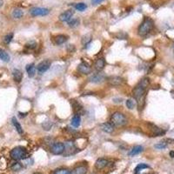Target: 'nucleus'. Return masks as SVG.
<instances>
[{
    "instance_id": "f257e3e1",
    "label": "nucleus",
    "mask_w": 174,
    "mask_h": 174,
    "mask_svg": "<svg viewBox=\"0 0 174 174\" xmlns=\"http://www.w3.org/2000/svg\"><path fill=\"white\" fill-rule=\"evenodd\" d=\"M150 85V79L148 78H144L133 89L132 93L133 97L137 101L138 109H142L145 105V96H146V90Z\"/></svg>"
},
{
    "instance_id": "f03ea898",
    "label": "nucleus",
    "mask_w": 174,
    "mask_h": 174,
    "mask_svg": "<svg viewBox=\"0 0 174 174\" xmlns=\"http://www.w3.org/2000/svg\"><path fill=\"white\" fill-rule=\"evenodd\" d=\"M153 25H154V23H153L152 19L150 17H145L138 27V31L139 36H141V37L146 36L152 30Z\"/></svg>"
},
{
    "instance_id": "7ed1b4c3",
    "label": "nucleus",
    "mask_w": 174,
    "mask_h": 174,
    "mask_svg": "<svg viewBox=\"0 0 174 174\" xmlns=\"http://www.w3.org/2000/svg\"><path fill=\"white\" fill-rule=\"evenodd\" d=\"M10 157L14 160L25 159L27 158V151L23 146H17L10 151Z\"/></svg>"
},
{
    "instance_id": "20e7f679",
    "label": "nucleus",
    "mask_w": 174,
    "mask_h": 174,
    "mask_svg": "<svg viewBox=\"0 0 174 174\" xmlns=\"http://www.w3.org/2000/svg\"><path fill=\"white\" fill-rule=\"evenodd\" d=\"M111 123L114 126H123L127 123V119L123 113L116 112L111 117Z\"/></svg>"
},
{
    "instance_id": "39448f33",
    "label": "nucleus",
    "mask_w": 174,
    "mask_h": 174,
    "mask_svg": "<svg viewBox=\"0 0 174 174\" xmlns=\"http://www.w3.org/2000/svg\"><path fill=\"white\" fill-rule=\"evenodd\" d=\"M77 151V148L75 146V144L72 141H67L64 143V156L68 157L75 153Z\"/></svg>"
},
{
    "instance_id": "423d86ee",
    "label": "nucleus",
    "mask_w": 174,
    "mask_h": 174,
    "mask_svg": "<svg viewBox=\"0 0 174 174\" xmlns=\"http://www.w3.org/2000/svg\"><path fill=\"white\" fill-rule=\"evenodd\" d=\"M50 12L49 9L46 8H40V7H34L30 10V13L33 17H38V16H46Z\"/></svg>"
},
{
    "instance_id": "0eeeda50",
    "label": "nucleus",
    "mask_w": 174,
    "mask_h": 174,
    "mask_svg": "<svg viewBox=\"0 0 174 174\" xmlns=\"http://www.w3.org/2000/svg\"><path fill=\"white\" fill-rule=\"evenodd\" d=\"M51 152L55 155H60L63 154L64 152V144L61 142H56L52 144L51 147Z\"/></svg>"
},
{
    "instance_id": "6e6552de",
    "label": "nucleus",
    "mask_w": 174,
    "mask_h": 174,
    "mask_svg": "<svg viewBox=\"0 0 174 174\" xmlns=\"http://www.w3.org/2000/svg\"><path fill=\"white\" fill-rule=\"evenodd\" d=\"M78 72H80L82 74L87 75V74H90L92 72V67H91V65L87 62L82 61L78 65Z\"/></svg>"
},
{
    "instance_id": "1a4fd4ad",
    "label": "nucleus",
    "mask_w": 174,
    "mask_h": 174,
    "mask_svg": "<svg viewBox=\"0 0 174 174\" xmlns=\"http://www.w3.org/2000/svg\"><path fill=\"white\" fill-rule=\"evenodd\" d=\"M71 105L73 110V113H75V115H80L82 113H84V108L83 106L77 100L72 99L71 100Z\"/></svg>"
},
{
    "instance_id": "9d476101",
    "label": "nucleus",
    "mask_w": 174,
    "mask_h": 174,
    "mask_svg": "<svg viewBox=\"0 0 174 174\" xmlns=\"http://www.w3.org/2000/svg\"><path fill=\"white\" fill-rule=\"evenodd\" d=\"M106 78V75L104 73L98 72V73H95L92 76H91V78H89V80H90V82L94 83V84H100L103 81H105Z\"/></svg>"
},
{
    "instance_id": "9b49d317",
    "label": "nucleus",
    "mask_w": 174,
    "mask_h": 174,
    "mask_svg": "<svg viewBox=\"0 0 174 174\" xmlns=\"http://www.w3.org/2000/svg\"><path fill=\"white\" fill-rule=\"evenodd\" d=\"M51 64H52V63H51L50 60H48V59L44 60V61L40 62V63L38 64V66H37V71H38L39 73H44V72H45L46 71L49 70V68H50V66H51Z\"/></svg>"
},
{
    "instance_id": "f8f14e48",
    "label": "nucleus",
    "mask_w": 174,
    "mask_h": 174,
    "mask_svg": "<svg viewBox=\"0 0 174 174\" xmlns=\"http://www.w3.org/2000/svg\"><path fill=\"white\" fill-rule=\"evenodd\" d=\"M106 79H107L108 84L112 86H118V85H122L124 82V79L118 76H112V77L107 78Z\"/></svg>"
},
{
    "instance_id": "ddd939ff",
    "label": "nucleus",
    "mask_w": 174,
    "mask_h": 174,
    "mask_svg": "<svg viewBox=\"0 0 174 174\" xmlns=\"http://www.w3.org/2000/svg\"><path fill=\"white\" fill-rule=\"evenodd\" d=\"M148 125L150 126L152 133L154 137H159V136H163L166 134V131L164 130H162L161 128L158 127L157 125H155L153 124H148Z\"/></svg>"
},
{
    "instance_id": "4468645a",
    "label": "nucleus",
    "mask_w": 174,
    "mask_h": 174,
    "mask_svg": "<svg viewBox=\"0 0 174 174\" xmlns=\"http://www.w3.org/2000/svg\"><path fill=\"white\" fill-rule=\"evenodd\" d=\"M73 14H74V11L72 10H67L66 11L63 12L59 16V20L62 22H69L71 19Z\"/></svg>"
},
{
    "instance_id": "2eb2a0df",
    "label": "nucleus",
    "mask_w": 174,
    "mask_h": 174,
    "mask_svg": "<svg viewBox=\"0 0 174 174\" xmlns=\"http://www.w3.org/2000/svg\"><path fill=\"white\" fill-rule=\"evenodd\" d=\"M106 66V60L104 58H98L95 63H94V67L96 69V71H98L99 72L101 71Z\"/></svg>"
},
{
    "instance_id": "dca6fc26",
    "label": "nucleus",
    "mask_w": 174,
    "mask_h": 174,
    "mask_svg": "<svg viewBox=\"0 0 174 174\" xmlns=\"http://www.w3.org/2000/svg\"><path fill=\"white\" fill-rule=\"evenodd\" d=\"M100 128L103 131H105L106 133H111L114 130V125L111 122H107V123H104V124H100Z\"/></svg>"
},
{
    "instance_id": "f3484780",
    "label": "nucleus",
    "mask_w": 174,
    "mask_h": 174,
    "mask_svg": "<svg viewBox=\"0 0 174 174\" xmlns=\"http://www.w3.org/2000/svg\"><path fill=\"white\" fill-rule=\"evenodd\" d=\"M107 165H108V160L106 159H103V158L97 159V161L95 162V167L99 170L105 168Z\"/></svg>"
},
{
    "instance_id": "a211bd4d",
    "label": "nucleus",
    "mask_w": 174,
    "mask_h": 174,
    "mask_svg": "<svg viewBox=\"0 0 174 174\" xmlns=\"http://www.w3.org/2000/svg\"><path fill=\"white\" fill-rule=\"evenodd\" d=\"M143 150H144L143 146H141V145H136V146H134V147L129 152L128 155H129L130 157H134V156L139 154L140 152H142Z\"/></svg>"
},
{
    "instance_id": "6ab92c4d",
    "label": "nucleus",
    "mask_w": 174,
    "mask_h": 174,
    "mask_svg": "<svg viewBox=\"0 0 174 174\" xmlns=\"http://www.w3.org/2000/svg\"><path fill=\"white\" fill-rule=\"evenodd\" d=\"M12 76H13V78L15 80V82L17 83H20L22 78H23V73L21 71L17 70V69H14L13 71H12Z\"/></svg>"
},
{
    "instance_id": "aec40b11",
    "label": "nucleus",
    "mask_w": 174,
    "mask_h": 174,
    "mask_svg": "<svg viewBox=\"0 0 174 174\" xmlns=\"http://www.w3.org/2000/svg\"><path fill=\"white\" fill-rule=\"evenodd\" d=\"M26 71L28 73V76L30 78H32L35 76L36 74V66L34 64H28L26 66Z\"/></svg>"
},
{
    "instance_id": "412c9836",
    "label": "nucleus",
    "mask_w": 174,
    "mask_h": 174,
    "mask_svg": "<svg viewBox=\"0 0 174 174\" xmlns=\"http://www.w3.org/2000/svg\"><path fill=\"white\" fill-rule=\"evenodd\" d=\"M86 172H87V168L84 166H80L73 169L71 173H70V174H86Z\"/></svg>"
},
{
    "instance_id": "4be33fe9",
    "label": "nucleus",
    "mask_w": 174,
    "mask_h": 174,
    "mask_svg": "<svg viewBox=\"0 0 174 174\" xmlns=\"http://www.w3.org/2000/svg\"><path fill=\"white\" fill-rule=\"evenodd\" d=\"M11 121H12V124H13L15 129L17 130V131L19 134H23V132H24V131H23V128H22L21 124H19V122L17 120V118H16L15 117H13L12 119H11Z\"/></svg>"
},
{
    "instance_id": "5701e85b",
    "label": "nucleus",
    "mask_w": 174,
    "mask_h": 174,
    "mask_svg": "<svg viewBox=\"0 0 174 174\" xmlns=\"http://www.w3.org/2000/svg\"><path fill=\"white\" fill-rule=\"evenodd\" d=\"M80 124H81V117L79 115H75V116L72 117L71 119V125L75 128H78L80 126Z\"/></svg>"
},
{
    "instance_id": "b1692460",
    "label": "nucleus",
    "mask_w": 174,
    "mask_h": 174,
    "mask_svg": "<svg viewBox=\"0 0 174 174\" xmlns=\"http://www.w3.org/2000/svg\"><path fill=\"white\" fill-rule=\"evenodd\" d=\"M0 59L2 60V61H3V62H10V55L4 51V50H3V49H1L0 48Z\"/></svg>"
},
{
    "instance_id": "393cba45",
    "label": "nucleus",
    "mask_w": 174,
    "mask_h": 174,
    "mask_svg": "<svg viewBox=\"0 0 174 174\" xmlns=\"http://www.w3.org/2000/svg\"><path fill=\"white\" fill-rule=\"evenodd\" d=\"M68 39V37L65 36V35H58L56 38H55V41H56V44L57 45H62L64 44V42H66Z\"/></svg>"
},
{
    "instance_id": "a878e982",
    "label": "nucleus",
    "mask_w": 174,
    "mask_h": 174,
    "mask_svg": "<svg viewBox=\"0 0 174 174\" xmlns=\"http://www.w3.org/2000/svg\"><path fill=\"white\" fill-rule=\"evenodd\" d=\"M11 15H12V17L14 18L19 19V18H21L24 16V11L22 10H20V9H15V10H13Z\"/></svg>"
},
{
    "instance_id": "bb28decb",
    "label": "nucleus",
    "mask_w": 174,
    "mask_h": 174,
    "mask_svg": "<svg viewBox=\"0 0 174 174\" xmlns=\"http://www.w3.org/2000/svg\"><path fill=\"white\" fill-rule=\"evenodd\" d=\"M147 168H149V166H148V165L143 164V163H142V164H138V165L136 166L135 170H134V173H138L140 171H142V170H144V169H147Z\"/></svg>"
},
{
    "instance_id": "cd10ccee",
    "label": "nucleus",
    "mask_w": 174,
    "mask_h": 174,
    "mask_svg": "<svg viewBox=\"0 0 174 174\" xmlns=\"http://www.w3.org/2000/svg\"><path fill=\"white\" fill-rule=\"evenodd\" d=\"M80 23V20L78 18H71L69 22H68V25L69 27H71V28H75L77 27Z\"/></svg>"
},
{
    "instance_id": "c85d7f7f",
    "label": "nucleus",
    "mask_w": 174,
    "mask_h": 174,
    "mask_svg": "<svg viewBox=\"0 0 174 174\" xmlns=\"http://www.w3.org/2000/svg\"><path fill=\"white\" fill-rule=\"evenodd\" d=\"M37 45H38V44H37V42L34 41V40H31V41H29V42H27V43L25 44V47L28 48V49H30V50H34V49H36V48H37Z\"/></svg>"
},
{
    "instance_id": "c756f323",
    "label": "nucleus",
    "mask_w": 174,
    "mask_h": 174,
    "mask_svg": "<svg viewBox=\"0 0 174 174\" xmlns=\"http://www.w3.org/2000/svg\"><path fill=\"white\" fill-rule=\"evenodd\" d=\"M86 8H87V5L84 3H78L75 5V9L79 11H84V10H85Z\"/></svg>"
},
{
    "instance_id": "7c9ffc66",
    "label": "nucleus",
    "mask_w": 174,
    "mask_h": 174,
    "mask_svg": "<svg viewBox=\"0 0 174 174\" xmlns=\"http://www.w3.org/2000/svg\"><path fill=\"white\" fill-rule=\"evenodd\" d=\"M22 167H23V166H22V164L21 163H14L12 166H11V170L12 171H14V172H18V171H20L21 169H22Z\"/></svg>"
},
{
    "instance_id": "2f4dec72",
    "label": "nucleus",
    "mask_w": 174,
    "mask_h": 174,
    "mask_svg": "<svg viewBox=\"0 0 174 174\" xmlns=\"http://www.w3.org/2000/svg\"><path fill=\"white\" fill-rule=\"evenodd\" d=\"M167 146V143L166 141L164 142H160V143H158L154 145V147L156 149H159V150H162V149H165L166 147Z\"/></svg>"
},
{
    "instance_id": "473e14b6",
    "label": "nucleus",
    "mask_w": 174,
    "mask_h": 174,
    "mask_svg": "<svg viewBox=\"0 0 174 174\" xmlns=\"http://www.w3.org/2000/svg\"><path fill=\"white\" fill-rule=\"evenodd\" d=\"M12 38H13V33L7 34V35L3 38V42H4L6 45H8V44H10V43L11 42Z\"/></svg>"
},
{
    "instance_id": "72a5a7b5",
    "label": "nucleus",
    "mask_w": 174,
    "mask_h": 174,
    "mask_svg": "<svg viewBox=\"0 0 174 174\" xmlns=\"http://www.w3.org/2000/svg\"><path fill=\"white\" fill-rule=\"evenodd\" d=\"M42 126H43V128H44L45 131H49V130H51V128L52 127V123L50 122V121H45V122H44V123L42 124Z\"/></svg>"
},
{
    "instance_id": "f704fd0d",
    "label": "nucleus",
    "mask_w": 174,
    "mask_h": 174,
    "mask_svg": "<svg viewBox=\"0 0 174 174\" xmlns=\"http://www.w3.org/2000/svg\"><path fill=\"white\" fill-rule=\"evenodd\" d=\"M125 105H126V107H127L128 109H130V110H132V109L134 108V106H135L134 102H133L131 99H127V100L125 101Z\"/></svg>"
},
{
    "instance_id": "c9c22d12",
    "label": "nucleus",
    "mask_w": 174,
    "mask_h": 174,
    "mask_svg": "<svg viewBox=\"0 0 174 174\" xmlns=\"http://www.w3.org/2000/svg\"><path fill=\"white\" fill-rule=\"evenodd\" d=\"M92 41V38H91V36H85V37H83V38H82V44L83 45H89L90 44V42Z\"/></svg>"
},
{
    "instance_id": "e433bc0d",
    "label": "nucleus",
    "mask_w": 174,
    "mask_h": 174,
    "mask_svg": "<svg viewBox=\"0 0 174 174\" xmlns=\"http://www.w3.org/2000/svg\"><path fill=\"white\" fill-rule=\"evenodd\" d=\"M66 50H67L68 52L71 53V52H74L76 51V48H75V46L73 45H68L67 47H66Z\"/></svg>"
},
{
    "instance_id": "4c0bfd02",
    "label": "nucleus",
    "mask_w": 174,
    "mask_h": 174,
    "mask_svg": "<svg viewBox=\"0 0 174 174\" xmlns=\"http://www.w3.org/2000/svg\"><path fill=\"white\" fill-rule=\"evenodd\" d=\"M53 174H70V172L66 169H59V170H57Z\"/></svg>"
},
{
    "instance_id": "58836bf2",
    "label": "nucleus",
    "mask_w": 174,
    "mask_h": 174,
    "mask_svg": "<svg viewBox=\"0 0 174 174\" xmlns=\"http://www.w3.org/2000/svg\"><path fill=\"white\" fill-rule=\"evenodd\" d=\"M103 1L104 0H92V3L94 4V5H96V4H99V3H102Z\"/></svg>"
},
{
    "instance_id": "ea45409f",
    "label": "nucleus",
    "mask_w": 174,
    "mask_h": 174,
    "mask_svg": "<svg viewBox=\"0 0 174 174\" xmlns=\"http://www.w3.org/2000/svg\"><path fill=\"white\" fill-rule=\"evenodd\" d=\"M166 142H168L169 144H174V139H172V138H167L166 139ZM167 143V144H168Z\"/></svg>"
},
{
    "instance_id": "a19ab883",
    "label": "nucleus",
    "mask_w": 174,
    "mask_h": 174,
    "mask_svg": "<svg viewBox=\"0 0 174 174\" xmlns=\"http://www.w3.org/2000/svg\"><path fill=\"white\" fill-rule=\"evenodd\" d=\"M18 114H19V117H24L27 115V113H19Z\"/></svg>"
},
{
    "instance_id": "79ce46f5",
    "label": "nucleus",
    "mask_w": 174,
    "mask_h": 174,
    "mask_svg": "<svg viewBox=\"0 0 174 174\" xmlns=\"http://www.w3.org/2000/svg\"><path fill=\"white\" fill-rule=\"evenodd\" d=\"M170 156H171V158H174V151L170 152Z\"/></svg>"
},
{
    "instance_id": "37998d69",
    "label": "nucleus",
    "mask_w": 174,
    "mask_h": 174,
    "mask_svg": "<svg viewBox=\"0 0 174 174\" xmlns=\"http://www.w3.org/2000/svg\"><path fill=\"white\" fill-rule=\"evenodd\" d=\"M3 5V0H0V7H2Z\"/></svg>"
},
{
    "instance_id": "c03bdc74",
    "label": "nucleus",
    "mask_w": 174,
    "mask_h": 174,
    "mask_svg": "<svg viewBox=\"0 0 174 174\" xmlns=\"http://www.w3.org/2000/svg\"><path fill=\"white\" fill-rule=\"evenodd\" d=\"M33 174H42V173H33Z\"/></svg>"
},
{
    "instance_id": "a18cd8bd",
    "label": "nucleus",
    "mask_w": 174,
    "mask_h": 174,
    "mask_svg": "<svg viewBox=\"0 0 174 174\" xmlns=\"http://www.w3.org/2000/svg\"><path fill=\"white\" fill-rule=\"evenodd\" d=\"M93 174H94V173H93Z\"/></svg>"
}]
</instances>
